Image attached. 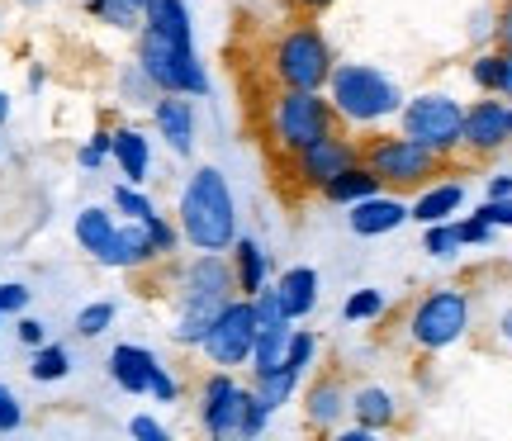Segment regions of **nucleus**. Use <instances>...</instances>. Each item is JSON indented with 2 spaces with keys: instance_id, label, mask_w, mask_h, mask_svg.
Masks as SVG:
<instances>
[{
  "instance_id": "obj_1",
  "label": "nucleus",
  "mask_w": 512,
  "mask_h": 441,
  "mask_svg": "<svg viewBox=\"0 0 512 441\" xmlns=\"http://www.w3.org/2000/svg\"><path fill=\"white\" fill-rule=\"evenodd\" d=\"M238 294V280H233V261L228 252H195L176 271V290H171V342L185 351L200 347V337L209 332L214 313Z\"/></svg>"
},
{
  "instance_id": "obj_2",
  "label": "nucleus",
  "mask_w": 512,
  "mask_h": 441,
  "mask_svg": "<svg viewBox=\"0 0 512 441\" xmlns=\"http://www.w3.org/2000/svg\"><path fill=\"white\" fill-rule=\"evenodd\" d=\"M176 223H181L185 247L195 252H228L238 238V200H233V185L219 166H195L181 185V200H176Z\"/></svg>"
},
{
  "instance_id": "obj_3",
  "label": "nucleus",
  "mask_w": 512,
  "mask_h": 441,
  "mask_svg": "<svg viewBox=\"0 0 512 441\" xmlns=\"http://www.w3.org/2000/svg\"><path fill=\"white\" fill-rule=\"evenodd\" d=\"M361 162L380 176L384 190L394 195H418L422 185L441 181V176H460L470 171V157H446V152H432L427 143L408 138V133H389V129H370V138H361Z\"/></svg>"
},
{
  "instance_id": "obj_4",
  "label": "nucleus",
  "mask_w": 512,
  "mask_h": 441,
  "mask_svg": "<svg viewBox=\"0 0 512 441\" xmlns=\"http://www.w3.org/2000/svg\"><path fill=\"white\" fill-rule=\"evenodd\" d=\"M342 129V119L332 110L328 91H290L275 86V95L261 105V138L275 157L285 162L294 152H304L309 143H318L323 133Z\"/></svg>"
},
{
  "instance_id": "obj_5",
  "label": "nucleus",
  "mask_w": 512,
  "mask_h": 441,
  "mask_svg": "<svg viewBox=\"0 0 512 441\" xmlns=\"http://www.w3.org/2000/svg\"><path fill=\"white\" fill-rule=\"evenodd\" d=\"M323 91H328L342 129H351V133L380 129V124H389L403 110V91L380 67H370V62H337Z\"/></svg>"
},
{
  "instance_id": "obj_6",
  "label": "nucleus",
  "mask_w": 512,
  "mask_h": 441,
  "mask_svg": "<svg viewBox=\"0 0 512 441\" xmlns=\"http://www.w3.org/2000/svg\"><path fill=\"white\" fill-rule=\"evenodd\" d=\"M470 328H475V294L465 285H437L422 299H413V309L403 313V337L422 356L451 351L470 337Z\"/></svg>"
},
{
  "instance_id": "obj_7",
  "label": "nucleus",
  "mask_w": 512,
  "mask_h": 441,
  "mask_svg": "<svg viewBox=\"0 0 512 441\" xmlns=\"http://www.w3.org/2000/svg\"><path fill=\"white\" fill-rule=\"evenodd\" d=\"M332 67V43L318 29V19H294L280 34L271 38V53H266V72L275 86H290V91H323L328 86Z\"/></svg>"
},
{
  "instance_id": "obj_8",
  "label": "nucleus",
  "mask_w": 512,
  "mask_h": 441,
  "mask_svg": "<svg viewBox=\"0 0 512 441\" xmlns=\"http://www.w3.org/2000/svg\"><path fill=\"white\" fill-rule=\"evenodd\" d=\"M133 62L152 76V86L162 95H190L200 100L209 95V72H204L195 43H176V38L157 34V29H138V48H133Z\"/></svg>"
},
{
  "instance_id": "obj_9",
  "label": "nucleus",
  "mask_w": 512,
  "mask_h": 441,
  "mask_svg": "<svg viewBox=\"0 0 512 441\" xmlns=\"http://www.w3.org/2000/svg\"><path fill=\"white\" fill-rule=\"evenodd\" d=\"M399 119V133L427 143L432 152H446V157H465L460 152V129H465V105H460L451 91H418L403 100V110L394 114Z\"/></svg>"
},
{
  "instance_id": "obj_10",
  "label": "nucleus",
  "mask_w": 512,
  "mask_h": 441,
  "mask_svg": "<svg viewBox=\"0 0 512 441\" xmlns=\"http://www.w3.org/2000/svg\"><path fill=\"white\" fill-rule=\"evenodd\" d=\"M361 162V138L351 129H332L323 133L318 143H309L304 152H294V157H285V181L299 190V195H323V185L337 181L347 166Z\"/></svg>"
},
{
  "instance_id": "obj_11",
  "label": "nucleus",
  "mask_w": 512,
  "mask_h": 441,
  "mask_svg": "<svg viewBox=\"0 0 512 441\" xmlns=\"http://www.w3.org/2000/svg\"><path fill=\"white\" fill-rule=\"evenodd\" d=\"M252 342H256V318H252V299L247 294H233L219 313L209 332L200 337V356L209 361L214 370H238L252 361Z\"/></svg>"
},
{
  "instance_id": "obj_12",
  "label": "nucleus",
  "mask_w": 512,
  "mask_h": 441,
  "mask_svg": "<svg viewBox=\"0 0 512 441\" xmlns=\"http://www.w3.org/2000/svg\"><path fill=\"white\" fill-rule=\"evenodd\" d=\"M247 399H252V385H238L233 370H209L200 380V394H195V404H200V432L214 441L238 437Z\"/></svg>"
},
{
  "instance_id": "obj_13",
  "label": "nucleus",
  "mask_w": 512,
  "mask_h": 441,
  "mask_svg": "<svg viewBox=\"0 0 512 441\" xmlns=\"http://www.w3.org/2000/svg\"><path fill=\"white\" fill-rule=\"evenodd\" d=\"M512 143L508 100L503 95H479L475 105H465V129H460V152L475 166L494 162L498 152Z\"/></svg>"
},
{
  "instance_id": "obj_14",
  "label": "nucleus",
  "mask_w": 512,
  "mask_h": 441,
  "mask_svg": "<svg viewBox=\"0 0 512 441\" xmlns=\"http://www.w3.org/2000/svg\"><path fill=\"white\" fill-rule=\"evenodd\" d=\"M347 413H351V389L342 385V375H318V380L304 389V427H309V432L332 437Z\"/></svg>"
},
{
  "instance_id": "obj_15",
  "label": "nucleus",
  "mask_w": 512,
  "mask_h": 441,
  "mask_svg": "<svg viewBox=\"0 0 512 441\" xmlns=\"http://www.w3.org/2000/svg\"><path fill=\"white\" fill-rule=\"evenodd\" d=\"M408 223V195H394V190H375L366 200L347 204V228L356 238H384Z\"/></svg>"
},
{
  "instance_id": "obj_16",
  "label": "nucleus",
  "mask_w": 512,
  "mask_h": 441,
  "mask_svg": "<svg viewBox=\"0 0 512 441\" xmlns=\"http://www.w3.org/2000/svg\"><path fill=\"white\" fill-rule=\"evenodd\" d=\"M152 129H157L171 157H190L195 152V100L190 95H157L152 100Z\"/></svg>"
},
{
  "instance_id": "obj_17",
  "label": "nucleus",
  "mask_w": 512,
  "mask_h": 441,
  "mask_svg": "<svg viewBox=\"0 0 512 441\" xmlns=\"http://www.w3.org/2000/svg\"><path fill=\"white\" fill-rule=\"evenodd\" d=\"M95 266H105V271H147V266H162V261L152 252V238H147L143 223L124 219L114 228V238L105 242V252L95 257Z\"/></svg>"
},
{
  "instance_id": "obj_18",
  "label": "nucleus",
  "mask_w": 512,
  "mask_h": 441,
  "mask_svg": "<svg viewBox=\"0 0 512 441\" xmlns=\"http://www.w3.org/2000/svg\"><path fill=\"white\" fill-rule=\"evenodd\" d=\"M157 366H162V356L152 347H143V342H119V347H110V361H105L114 389H124L133 399H143L152 389V370Z\"/></svg>"
},
{
  "instance_id": "obj_19",
  "label": "nucleus",
  "mask_w": 512,
  "mask_h": 441,
  "mask_svg": "<svg viewBox=\"0 0 512 441\" xmlns=\"http://www.w3.org/2000/svg\"><path fill=\"white\" fill-rule=\"evenodd\" d=\"M110 162L119 166V176H124L128 185H147V176H152V138H147L138 124H119V129H114Z\"/></svg>"
},
{
  "instance_id": "obj_20",
  "label": "nucleus",
  "mask_w": 512,
  "mask_h": 441,
  "mask_svg": "<svg viewBox=\"0 0 512 441\" xmlns=\"http://www.w3.org/2000/svg\"><path fill=\"white\" fill-rule=\"evenodd\" d=\"M460 204H465V181H460V176H441V181L422 185L418 195L408 200V219H418V223L456 219Z\"/></svg>"
},
{
  "instance_id": "obj_21",
  "label": "nucleus",
  "mask_w": 512,
  "mask_h": 441,
  "mask_svg": "<svg viewBox=\"0 0 512 441\" xmlns=\"http://www.w3.org/2000/svg\"><path fill=\"white\" fill-rule=\"evenodd\" d=\"M228 261H233V280H238V294L252 299L261 285H271V252L261 247V238L252 233H238L233 247H228Z\"/></svg>"
},
{
  "instance_id": "obj_22",
  "label": "nucleus",
  "mask_w": 512,
  "mask_h": 441,
  "mask_svg": "<svg viewBox=\"0 0 512 441\" xmlns=\"http://www.w3.org/2000/svg\"><path fill=\"white\" fill-rule=\"evenodd\" d=\"M271 285H275V299H280V309H285L290 323H299V318H309V313L318 309V271H313V266H290V271H280Z\"/></svg>"
},
{
  "instance_id": "obj_23",
  "label": "nucleus",
  "mask_w": 512,
  "mask_h": 441,
  "mask_svg": "<svg viewBox=\"0 0 512 441\" xmlns=\"http://www.w3.org/2000/svg\"><path fill=\"white\" fill-rule=\"evenodd\" d=\"M351 413H356V423L370 427V432L399 427V399H394L384 385H356L351 389Z\"/></svg>"
},
{
  "instance_id": "obj_24",
  "label": "nucleus",
  "mask_w": 512,
  "mask_h": 441,
  "mask_svg": "<svg viewBox=\"0 0 512 441\" xmlns=\"http://www.w3.org/2000/svg\"><path fill=\"white\" fill-rule=\"evenodd\" d=\"M114 228H119L114 204H86V209L76 214V223H72V238H76V247L95 261L100 252H105V242L114 238Z\"/></svg>"
},
{
  "instance_id": "obj_25",
  "label": "nucleus",
  "mask_w": 512,
  "mask_h": 441,
  "mask_svg": "<svg viewBox=\"0 0 512 441\" xmlns=\"http://www.w3.org/2000/svg\"><path fill=\"white\" fill-rule=\"evenodd\" d=\"M143 24L166 38H176V43H195V24H190V5L185 0H147Z\"/></svg>"
},
{
  "instance_id": "obj_26",
  "label": "nucleus",
  "mask_w": 512,
  "mask_h": 441,
  "mask_svg": "<svg viewBox=\"0 0 512 441\" xmlns=\"http://www.w3.org/2000/svg\"><path fill=\"white\" fill-rule=\"evenodd\" d=\"M290 337H294V323H271V328H256V342H252V375H266V370L285 366L290 356Z\"/></svg>"
},
{
  "instance_id": "obj_27",
  "label": "nucleus",
  "mask_w": 512,
  "mask_h": 441,
  "mask_svg": "<svg viewBox=\"0 0 512 441\" xmlns=\"http://www.w3.org/2000/svg\"><path fill=\"white\" fill-rule=\"evenodd\" d=\"M375 190H384L380 176H375L366 162H356V166H347L337 181L323 185V200H328V204H342V209H347V204L366 200V195H375Z\"/></svg>"
},
{
  "instance_id": "obj_28",
  "label": "nucleus",
  "mask_w": 512,
  "mask_h": 441,
  "mask_svg": "<svg viewBox=\"0 0 512 441\" xmlns=\"http://www.w3.org/2000/svg\"><path fill=\"white\" fill-rule=\"evenodd\" d=\"M72 375V351L62 342H43V347L29 351V380L34 385H62Z\"/></svg>"
},
{
  "instance_id": "obj_29",
  "label": "nucleus",
  "mask_w": 512,
  "mask_h": 441,
  "mask_svg": "<svg viewBox=\"0 0 512 441\" xmlns=\"http://www.w3.org/2000/svg\"><path fill=\"white\" fill-rule=\"evenodd\" d=\"M299 385H304V375L294 366H275V370H266V375H252V389L261 394V404L271 408V413L290 404L294 394H299Z\"/></svg>"
},
{
  "instance_id": "obj_30",
  "label": "nucleus",
  "mask_w": 512,
  "mask_h": 441,
  "mask_svg": "<svg viewBox=\"0 0 512 441\" xmlns=\"http://www.w3.org/2000/svg\"><path fill=\"white\" fill-rule=\"evenodd\" d=\"M86 19L105 24V29H119V34H138L143 29V10L128 5V0H81Z\"/></svg>"
},
{
  "instance_id": "obj_31",
  "label": "nucleus",
  "mask_w": 512,
  "mask_h": 441,
  "mask_svg": "<svg viewBox=\"0 0 512 441\" xmlns=\"http://www.w3.org/2000/svg\"><path fill=\"white\" fill-rule=\"evenodd\" d=\"M114 318H119V304H114V299H91L86 309H76L72 332L81 342H95V337H105V332L114 328Z\"/></svg>"
},
{
  "instance_id": "obj_32",
  "label": "nucleus",
  "mask_w": 512,
  "mask_h": 441,
  "mask_svg": "<svg viewBox=\"0 0 512 441\" xmlns=\"http://www.w3.org/2000/svg\"><path fill=\"white\" fill-rule=\"evenodd\" d=\"M422 252L437 261H451L456 252H465V242H460V233H456V219L422 223Z\"/></svg>"
},
{
  "instance_id": "obj_33",
  "label": "nucleus",
  "mask_w": 512,
  "mask_h": 441,
  "mask_svg": "<svg viewBox=\"0 0 512 441\" xmlns=\"http://www.w3.org/2000/svg\"><path fill=\"white\" fill-rule=\"evenodd\" d=\"M143 228H147V238H152V252H157V261H176V252L185 247L181 223H176V219H166L162 209H157L152 219H143Z\"/></svg>"
},
{
  "instance_id": "obj_34",
  "label": "nucleus",
  "mask_w": 512,
  "mask_h": 441,
  "mask_svg": "<svg viewBox=\"0 0 512 441\" xmlns=\"http://www.w3.org/2000/svg\"><path fill=\"white\" fill-rule=\"evenodd\" d=\"M157 86H152V76L138 67V62H128L124 72H119V100L124 105H138V110H152V100H157Z\"/></svg>"
},
{
  "instance_id": "obj_35",
  "label": "nucleus",
  "mask_w": 512,
  "mask_h": 441,
  "mask_svg": "<svg viewBox=\"0 0 512 441\" xmlns=\"http://www.w3.org/2000/svg\"><path fill=\"white\" fill-rule=\"evenodd\" d=\"M384 309H389L384 290L366 285V290H351V294H347V304H342V318H347V323H375V318H384Z\"/></svg>"
},
{
  "instance_id": "obj_36",
  "label": "nucleus",
  "mask_w": 512,
  "mask_h": 441,
  "mask_svg": "<svg viewBox=\"0 0 512 441\" xmlns=\"http://www.w3.org/2000/svg\"><path fill=\"white\" fill-rule=\"evenodd\" d=\"M110 204H114V214H124V219H138V223L157 214V204H152V195H147L143 185H128V181L114 185Z\"/></svg>"
},
{
  "instance_id": "obj_37",
  "label": "nucleus",
  "mask_w": 512,
  "mask_h": 441,
  "mask_svg": "<svg viewBox=\"0 0 512 441\" xmlns=\"http://www.w3.org/2000/svg\"><path fill=\"white\" fill-rule=\"evenodd\" d=\"M498 72H503V48H479L470 57V81L479 95H498Z\"/></svg>"
},
{
  "instance_id": "obj_38",
  "label": "nucleus",
  "mask_w": 512,
  "mask_h": 441,
  "mask_svg": "<svg viewBox=\"0 0 512 441\" xmlns=\"http://www.w3.org/2000/svg\"><path fill=\"white\" fill-rule=\"evenodd\" d=\"M110 147H114V129H95L86 143L76 147V166L81 171H100V166L110 162Z\"/></svg>"
},
{
  "instance_id": "obj_39",
  "label": "nucleus",
  "mask_w": 512,
  "mask_h": 441,
  "mask_svg": "<svg viewBox=\"0 0 512 441\" xmlns=\"http://www.w3.org/2000/svg\"><path fill=\"white\" fill-rule=\"evenodd\" d=\"M157 404H181V394H185V385H181V375H171V366H157L152 370V389H147Z\"/></svg>"
},
{
  "instance_id": "obj_40",
  "label": "nucleus",
  "mask_w": 512,
  "mask_h": 441,
  "mask_svg": "<svg viewBox=\"0 0 512 441\" xmlns=\"http://www.w3.org/2000/svg\"><path fill=\"white\" fill-rule=\"evenodd\" d=\"M29 299H34V290H29L24 280H5V285H0V313H5V318L29 313Z\"/></svg>"
},
{
  "instance_id": "obj_41",
  "label": "nucleus",
  "mask_w": 512,
  "mask_h": 441,
  "mask_svg": "<svg viewBox=\"0 0 512 441\" xmlns=\"http://www.w3.org/2000/svg\"><path fill=\"white\" fill-rule=\"evenodd\" d=\"M266 427H271V408L261 404V394H256L252 389V399H247V413H242V427H238V437H261V432H266Z\"/></svg>"
},
{
  "instance_id": "obj_42",
  "label": "nucleus",
  "mask_w": 512,
  "mask_h": 441,
  "mask_svg": "<svg viewBox=\"0 0 512 441\" xmlns=\"http://www.w3.org/2000/svg\"><path fill=\"white\" fill-rule=\"evenodd\" d=\"M24 427V404H19V394L10 385H0V437H10Z\"/></svg>"
},
{
  "instance_id": "obj_43",
  "label": "nucleus",
  "mask_w": 512,
  "mask_h": 441,
  "mask_svg": "<svg viewBox=\"0 0 512 441\" xmlns=\"http://www.w3.org/2000/svg\"><path fill=\"white\" fill-rule=\"evenodd\" d=\"M456 233L465 247H489V242H494V223H484L479 214H470V219H456Z\"/></svg>"
},
{
  "instance_id": "obj_44",
  "label": "nucleus",
  "mask_w": 512,
  "mask_h": 441,
  "mask_svg": "<svg viewBox=\"0 0 512 441\" xmlns=\"http://www.w3.org/2000/svg\"><path fill=\"white\" fill-rule=\"evenodd\" d=\"M15 337H19V347H43V342H48V323H43V318H34V313H19L15 318Z\"/></svg>"
},
{
  "instance_id": "obj_45",
  "label": "nucleus",
  "mask_w": 512,
  "mask_h": 441,
  "mask_svg": "<svg viewBox=\"0 0 512 441\" xmlns=\"http://www.w3.org/2000/svg\"><path fill=\"white\" fill-rule=\"evenodd\" d=\"M128 437H138V441H171V432H166L157 418H147V413H133V418H128Z\"/></svg>"
},
{
  "instance_id": "obj_46",
  "label": "nucleus",
  "mask_w": 512,
  "mask_h": 441,
  "mask_svg": "<svg viewBox=\"0 0 512 441\" xmlns=\"http://www.w3.org/2000/svg\"><path fill=\"white\" fill-rule=\"evenodd\" d=\"M475 214L484 223H494V228H512V195H508V200H484Z\"/></svg>"
},
{
  "instance_id": "obj_47",
  "label": "nucleus",
  "mask_w": 512,
  "mask_h": 441,
  "mask_svg": "<svg viewBox=\"0 0 512 441\" xmlns=\"http://www.w3.org/2000/svg\"><path fill=\"white\" fill-rule=\"evenodd\" d=\"M494 48H512V0H498L494 10Z\"/></svg>"
},
{
  "instance_id": "obj_48",
  "label": "nucleus",
  "mask_w": 512,
  "mask_h": 441,
  "mask_svg": "<svg viewBox=\"0 0 512 441\" xmlns=\"http://www.w3.org/2000/svg\"><path fill=\"white\" fill-rule=\"evenodd\" d=\"M285 5H290L299 19H323L332 5H337V0H285Z\"/></svg>"
},
{
  "instance_id": "obj_49",
  "label": "nucleus",
  "mask_w": 512,
  "mask_h": 441,
  "mask_svg": "<svg viewBox=\"0 0 512 441\" xmlns=\"http://www.w3.org/2000/svg\"><path fill=\"white\" fill-rule=\"evenodd\" d=\"M470 38H475V43H494V10H475V19H470Z\"/></svg>"
},
{
  "instance_id": "obj_50",
  "label": "nucleus",
  "mask_w": 512,
  "mask_h": 441,
  "mask_svg": "<svg viewBox=\"0 0 512 441\" xmlns=\"http://www.w3.org/2000/svg\"><path fill=\"white\" fill-rule=\"evenodd\" d=\"M494 332H498V342H503V347H512V304H503V309H498Z\"/></svg>"
},
{
  "instance_id": "obj_51",
  "label": "nucleus",
  "mask_w": 512,
  "mask_h": 441,
  "mask_svg": "<svg viewBox=\"0 0 512 441\" xmlns=\"http://www.w3.org/2000/svg\"><path fill=\"white\" fill-rule=\"evenodd\" d=\"M498 95L512 100V48H503V72H498Z\"/></svg>"
},
{
  "instance_id": "obj_52",
  "label": "nucleus",
  "mask_w": 512,
  "mask_h": 441,
  "mask_svg": "<svg viewBox=\"0 0 512 441\" xmlns=\"http://www.w3.org/2000/svg\"><path fill=\"white\" fill-rule=\"evenodd\" d=\"M508 195H512V176H508V171L489 176V200H508Z\"/></svg>"
},
{
  "instance_id": "obj_53",
  "label": "nucleus",
  "mask_w": 512,
  "mask_h": 441,
  "mask_svg": "<svg viewBox=\"0 0 512 441\" xmlns=\"http://www.w3.org/2000/svg\"><path fill=\"white\" fill-rule=\"evenodd\" d=\"M332 437H337V441H370V437H375V432H370V427H361V423H356V427H337Z\"/></svg>"
},
{
  "instance_id": "obj_54",
  "label": "nucleus",
  "mask_w": 512,
  "mask_h": 441,
  "mask_svg": "<svg viewBox=\"0 0 512 441\" xmlns=\"http://www.w3.org/2000/svg\"><path fill=\"white\" fill-rule=\"evenodd\" d=\"M43 81H48V72H43V67H29V91H43Z\"/></svg>"
},
{
  "instance_id": "obj_55",
  "label": "nucleus",
  "mask_w": 512,
  "mask_h": 441,
  "mask_svg": "<svg viewBox=\"0 0 512 441\" xmlns=\"http://www.w3.org/2000/svg\"><path fill=\"white\" fill-rule=\"evenodd\" d=\"M10 5H19V10H43V5H53V0H10Z\"/></svg>"
},
{
  "instance_id": "obj_56",
  "label": "nucleus",
  "mask_w": 512,
  "mask_h": 441,
  "mask_svg": "<svg viewBox=\"0 0 512 441\" xmlns=\"http://www.w3.org/2000/svg\"><path fill=\"white\" fill-rule=\"evenodd\" d=\"M5 119H10V95L0 91V124H5Z\"/></svg>"
},
{
  "instance_id": "obj_57",
  "label": "nucleus",
  "mask_w": 512,
  "mask_h": 441,
  "mask_svg": "<svg viewBox=\"0 0 512 441\" xmlns=\"http://www.w3.org/2000/svg\"><path fill=\"white\" fill-rule=\"evenodd\" d=\"M128 5H138V10H143V5H147V0H128Z\"/></svg>"
},
{
  "instance_id": "obj_58",
  "label": "nucleus",
  "mask_w": 512,
  "mask_h": 441,
  "mask_svg": "<svg viewBox=\"0 0 512 441\" xmlns=\"http://www.w3.org/2000/svg\"><path fill=\"white\" fill-rule=\"evenodd\" d=\"M508 124H512V100H508Z\"/></svg>"
}]
</instances>
